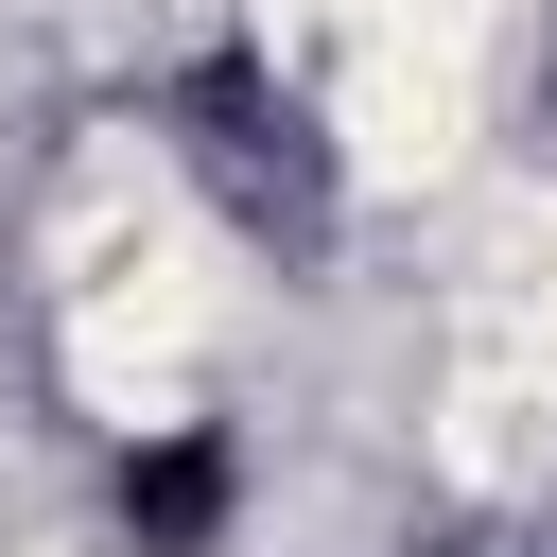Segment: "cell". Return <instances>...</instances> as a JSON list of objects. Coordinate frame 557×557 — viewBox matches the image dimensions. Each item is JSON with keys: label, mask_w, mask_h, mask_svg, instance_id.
Instances as JSON below:
<instances>
[{"label": "cell", "mask_w": 557, "mask_h": 557, "mask_svg": "<svg viewBox=\"0 0 557 557\" xmlns=\"http://www.w3.org/2000/svg\"><path fill=\"white\" fill-rule=\"evenodd\" d=\"M104 505H122V557H226V522H244L226 418H139L122 470H104Z\"/></svg>", "instance_id": "6da1fadb"}]
</instances>
